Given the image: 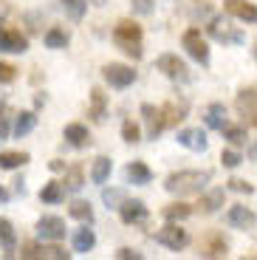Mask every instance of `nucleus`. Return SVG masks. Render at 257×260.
<instances>
[{
    "instance_id": "f257e3e1",
    "label": "nucleus",
    "mask_w": 257,
    "mask_h": 260,
    "mask_svg": "<svg viewBox=\"0 0 257 260\" xmlns=\"http://www.w3.org/2000/svg\"><path fill=\"white\" fill-rule=\"evenodd\" d=\"M212 173L209 170H178V173H170L164 189L173 195H195L209 184Z\"/></svg>"
},
{
    "instance_id": "f03ea898",
    "label": "nucleus",
    "mask_w": 257,
    "mask_h": 260,
    "mask_svg": "<svg viewBox=\"0 0 257 260\" xmlns=\"http://www.w3.org/2000/svg\"><path fill=\"white\" fill-rule=\"evenodd\" d=\"M113 43L127 57L142 59V26L139 23H133V20H119L113 28Z\"/></svg>"
},
{
    "instance_id": "7ed1b4c3",
    "label": "nucleus",
    "mask_w": 257,
    "mask_h": 260,
    "mask_svg": "<svg viewBox=\"0 0 257 260\" xmlns=\"http://www.w3.org/2000/svg\"><path fill=\"white\" fill-rule=\"evenodd\" d=\"M155 68H158L167 79H173V82H181V85L189 82V68H186V62L178 54H161V57L155 59Z\"/></svg>"
},
{
    "instance_id": "20e7f679",
    "label": "nucleus",
    "mask_w": 257,
    "mask_h": 260,
    "mask_svg": "<svg viewBox=\"0 0 257 260\" xmlns=\"http://www.w3.org/2000/svg\"><path fill=\"white\" fill-rule=\"evenodd\" d=\"M181 43H184L186 54H189L195 62H201V65L209 62V46H206V40H204V34H201V28H186L184 37H181Z\"/></svg>"
},
{
    "instance_id": "39448f33",
    "label": "nucleus",
    "mask_w": 257,
    "mask_h": 260,
    "mask_svg": "<svg viewBox=\"0 0 257 260\" xmlns=\"http://www.w3.org/2000/svg\"><path fill=\"white\" fill-rule=\"evenodd\" d=\"M102 77H105V82L110 85V88H127V85H133V79H136V71L130 68V65H122V62H110V65H105L102 68Z\"/></svg>"
},
{
    "instance_id": "423d86ee",
    "label": "nucleus",
    "mask_w": 257,
    "mask_h": 260,
    "mask_svg": "<svg viewBox=\"0 0 257 260\" xmlns=\"http://www.w3.org/2000/svg\"><path fill=\"white\" fill-rule=\"evenodd\" d=\"M155 243H161V246L173 249V252H181V249L189 243V235H186V229L175 226V223L170 221L164 229H158V232H155Z\"/></svg>"
},
{
    "instance_id": "0eeeda50",
    "label": "nucleus",
    "mask_w": 257,
    "mask_h": 260,
    "mask_svg": "<svg viewBox=\"0 0 257 260\" xmlns=\"http://www.w3.org/2000/svg\"><path fill=\"white\" fill-rule=\"evenodd\" d=\"M37 235L43 238V241H62L65 238V221L62 218H57V215H43L37 221Z\"/></svg>"
},
{
    "instance_id": "6e6552de",
    "label": "nucleus",
    "mask_w": 257,
    "mask_h": 260,
    "mask_svg": "<svg viewBox=\"0 0 257 260\" xmlns=\"http://www.w3.org/2000/svg\"><path fill=\"white\" fill-rule=\"evenodd\" d=\"M226 252H229V243H226L223 235H218V232H209L198 241L201 257H226Z\"/></svg>"
},
{
    "instance_id": "1a4fd4ad",
    "label": "nucleus",
    "mask_w": 257,
    "mask_h": 260,
    "mask_svg": "<svg viewBox=\"0 0 257 260\" xmlns=\"http://www.w3.org/2000/svg\"><path fill=\"white\" fill-rule=\"evenodd\" d=\"M209 34H212L218 43H232V46H240L243 43V31H238V28H232L229 23H226L223 17H215L212 23H209Z\"/></svg>"
},
{
    "instance_id": "9d476101",
    "label": "nucleus",
    "mask_w": 257,
    "mask_h": 260,
    "mask_svg": "<svg viewBox=\"0 0 257 260\" xmlns=\"http://www.w3.org/2000/svg\"><path fill=\"white\" fill-rule=\"evenodd\" d=\"M142 119H144V124H147V139H153V142L161 136V130L167 127L164 111L155 108V105H142Z\"/></svg>"
},
{
    "instance_id": "9b49d317",
    "label": "nucleus",
    "mask_w": 257,
    "mask_h": 260,
    "mask_svg": "<svg viewBox=\"0 0 257 260\" xmlns=\"http://www.w3.org/2000/svg\"><path fill=\"white\" fill-rule=\"evenodd\" d=\"M226 223L235 226V229H254L257 215L251 212L249 207H243V204H235V207H229V212H226Z\"/></svg>"
},
{
    "instance_id": "f8f14e48",
    "label": "nucleus",
    "mask_w": 257,
    "mask_h": 260,
    "mask_svg": "<svg viewBox=\"0 0 257 260\" xmlns=\"http://www.w3.org/2000/svg\"><path fill=\"white\" fill-rule=\"evenodd\" d=\"M223 9H226V14L238 17L240 23H257V6L249 3V0H226Z\"/></svg>"
},
{
    "instance_id": "ddd939ff",
    "label": "nucleus",
    "mask_w": 257,
    "mask_h": 260,
    "mask_svg": "<svg viewBox=\"0 0 257 260\" xmlns=\"http://www.w3.org/2000/svg\"><path fill=\"white\" fill-rule=\"evenodd\" d=\"M161 111H164V122H167V127H178V122H184L186 113H189V102H186V99H170Z\"/></svg>"
},
{
    "instance_id": "4468645a",
    "label": "nucleus",
    "mask_w": 257,
    "mask_h": 260,
    "mask_svg": "<svg viewBox=\"0 0 257 260\" xmlns=\"http://www.w3.org/2000/svg\"><path fill=\"white\" fill-rule=\"evenodd\" d=\"M178 144H184L186 150H195V153H204L206 133L201 127H184V130H178Z\"/></svg>"
},
{
    "instance_id": "2eb2a0df",
    "label": "nucleus",
    "mask_w": 257,
    "mask_h": 260,
    "mask_svg": "<svg viewBox=\"0 0 257 260\" xmlns=\"http://www.w3.org/2000/svg\"><path fill=\"white\" fill-rule=\"evenodd\" d=\"M26 48H28V40L23 37V34L14 31V28H3V34H0V51L23 54Z\"/></svg>"
},
{
    "instance_id": "dca6fc26",
    "label": "nucleus",
    "mask_w": 257,
    "mask_h": 260,
    "mask_svg": "<svg viewBox=\"0 0 257 260\" xmlns=\"http://www.w3.org/2000/svg\"><path fill=\"white\" fill-rule=\"evenodd\" d=\"M88 116L97 124H102L108 119V96H105L102 88H93L90 91V105H88Z\"/></svg>"
},
{
    "instance_id": "f3484780",
    "label": "nucleus",
    "mask_w": 257,
    "mask_h": 260,
    "mask_svg": "<svg viewBox=\"0 0 257 260\" xmlns=\"http://www.w3.org/2000/svg\"><path fill=\"white\" fill-rule=\"evenodd\" d=\"M235 105L243 116H251V124H257V88H243L235 99Z\"/></svg>"
},
{
    "instance_id": "a211bd4d",
    "label": "nucleus",
    "mask_w": 257,
    "mask_h": 260,
    "mask_svg": "<svg viewBox=\"0 0 257 260\" xmlns=\"http://www.w3.org/2000/svg\"><path fill=\"white\" fill-rule=\"evenodd\" d=\"M223 201H226V189L215 187V189H209V192H204V195H201L198 209H201L204 215H212V212H218V209L223 207Z\"/></svg>"
},
{
    "instance_id": "6ab92c4d",
    "label": "nucleus",
    "mask_w": 257,
    "mask_h": 260,
    "mask_svg": "<svg viewBox=\"0 0 257 260\" xmlns=\"http://www.w3.org/2000/svg\"><path fill=\"white\" fill-rule=\"evenodd\" d=\"M124 178H127L130 184H136V187H142V184L153 181V170H150L144 161H130L127 170H124Z\"/></svg>"
},
{
    "instance_id": "aec40b11",
    "label": "nucleus",
    "mask_w": 257,
    "mask_h": 260,
    "mask_svg": "<svg viewBox=\"0 0 257 260\" xmlns=\"http://www.w3.org/2000/svg\"><path fill=\"white\" fill-rule=\"evenodd\" d=\"M119 215L124 223H142L147 218V207H144V201H124L119 207Z\"/></svg>"
},
{
    "instance_id": "412c9836",
    "label": "nucleus",
    "mask_w": 257,
    "mask_h": 260,
    "mask_svg": "<svg viewBox=\"0 0 257 260\" xmlns=\"http://www.w3.org/2000/svg\"><path fill=\"white\" fill-rule=\"evenodd\" d=\"M65 139H68V144H74V147H88V144H90L88 127H85V124H79V122L65 124Z\"/></svg>"
},
{
    "instance_id": "4be33fe9",
    "label": "nucleus",
    "mask_w": 257,
    "mask_h": 260,
    "mask_svg": "<svg viewBox=\"0 0 257 260\" xmlns=\"http://www.w3.org/2000/svg\"><path fill=\"white\" fill-rule=\"evenodd\" d=\"M204 122H206V127H212V130H223L226 127V108L220 102H212L206 108Z\"/></svg>"
},
{
    "instance_id": "5701e85b",
    "label": "nucleus",
    "mask_w": 257,
    "mask_h": 260,
    "mask_svg": "<svg viewBox=\"0 0 257 260\" xmlns=\"http://www.w3.org/2000/svg\"><path fill=\"white\" fill-rule=\"evenodd\" d=\"M93 246H97V235H93V229H88V226L77 229V235H74V252L88 254Z\"/></svg>"
},
{
    "instance_id": "b1692460",
    "label": "nucleus",
    "mask_w": 257,
    "mask_h": 260,
    "mask_svg": "<svg viewBox=\"0 0 257 260\" xmlns=\"http://www.w3.org/2000/svg\"><path fill=\"white\" fill-rule=\"evenodd\" d=\"M0 243L6 249V257H14V243H17V235H14V226L12 221L0 218Z\"/></svg>"
},
{
    "instance_id": "393cba45",
    "label": "nucleus",
    "mask_w": 257,
    "mask_h": 260,
    "mask_svg": "<svg viewBox=\"0 0 257 260\" xmlns=\"http://www.w3.org/2000/svg\"><path fill=\"white\" fill-rule=\"evenodd\" d=\"M62 198H65L62 181H48L43 189H40V201H43V204H59Z\"/></svg>"
},
{
    "instance_id": "a878e982",
    "label": "nucleus",
    "mask_w": 257,
    "mask_h": 260,
    "mask_svg": "<svg viewBox=\"0 0 257 260\" xmlns=\"http://www.w3.org/2000/svg\"><path fill=\"white\" fill-rule=\"evenodd\" d=\"M28 161V153L23 150H6V153H0V170H17Z\"/></svg>"
},
{
    "instance_id": "bb28decb",
    "label": "nucleus",
    "mask_w": 257,
    "mask_h": 260,
    "mask_svg": "<svg viewBox=\"0 0 257 260\" xmlns=\"http://www.w3.org/2000/svg\"><path fill=\"white\" fill-rule=\"evenodd\" d=\"M34 124H37V113L34 111H23V113H17V122H14V136H28L34 130Z\"/></svg>"
},
{
    "instance_id": "cd10ccee",
    "label": "nucleus",
    "mask_w": 257,
    "mask_h": 260,
    "mask_svg": "<svg viewBox=\"0 0 257 260\" xmlns=\"http://www.w3.org/2000/svg\"><path fill=\"white\" fill-rule=\"evenodd\" d=\"M110 170H113V164H110L108 156H99L97 161H93V167H90V181L93 184H105L110 176Z\"/></svg>"
},
{
    "instance_id": "c85d7f7f",
    "label": "nucleus",
    "mask_w": 257,
    "mask_h": 260,
    "mask_svg": "<svg viewBox=\"0 0 257 260\" xmlns=\"http://www.w3.org/2000/svg\"><path fill=\"white\" fill-rule=\"evenodd\" d=\"M161 215H164L167 221H184V218L192 215V207L184 204V201H175V204H167V207L161 209Z\"/></svg>"
},
{
    "instance_id": "c756f323",
    "label": "nucleus",
    "mask_w": 257,
    "mask_h": 260,
    "mask_svg": "<svg viewBox=\"0 0 257 260\" xmlns=\"http://www.w3.org/2000/svg\"><path fill=\"white\" fill-rule=\"evenodd\" d=\"M85 184V176H82V167H71V170H65V178H62V187L65 192H79Z\"/></svg>"
},
{
    "instance_id": "7c9ffc66",
    "label": "nucleus",
    "mask_w": 257,
    "mask_h": 260,
    "mask_svg": "<svg viewBox=\"0 0 257 260\" xmlns=\"http://www.w3.org/2000/svg\"><path fill=\"white\" fill-rule=\"evenodd\" d=\"M68 31H65V28H48V31H45V46L48 48H54V51H59V48H65L68 46Z\"/></svg>"
},
{
    "instance_id": "2f4dec72",
    "label": "nucleus",
    "mask_w": 257,
    "mask_h": 260,
    "mask_svg": "<svg viewBox=\"0 0 257 260\" xmlns=\"http://www.w3.org/2000/svg\"><path fill=\"white\" fill-rule=\"evenodd\" d=\"M68 212H71V218H77V221H82V223H93V209H90L88 201H74L71 207H68Z\"/></svg>"
},
{
    "instance_id": "473e14b6",
    "label": "nucleus",
    "mask_w": 257,
    "mask_h": 260,
    "mask_svg": "<svg viewBox=\"0 0 257 260\" xmlns=\"http://www.w3.org/2000/svg\"><path fill=\"white\" fill-rule=\"evenodd\" d=\"M223 139L229 144H235V147H243L249 136H246V127H240V124H226V127H223Z\"/></svg>"
},
{
    "instance_id": "72a5a7b5",
    "label": "nucleus",
    "mask_w": 257,
    "mask_h": 260,
    "mask_svg": "<svg viewBox=\"0 0 257 260\" xmlns=\"http://www.w3.org/2000/svg\"><path fill=\"white\" fill-rule=\"evenodd\" d=\"M59 3H62L65 14H68L74 23H79V20L85 17V9H88V3H85V0H59Z\"/></svg>"
},
{
    "instance_id": "f704fd0d",
    "label": "nucleus",
    "mask_w": 257,
    "mask_h": 260,
    "mask_svg": "<svg viewBox=\"0 0 257 260\" xmlns=\"http://www.w3.org/2000/svg\"><path fill=\"white\" fill-rule=\"evenodd\" d=\"M102 201L108 204V209H119L124 201H127V198H124V189H105Z\"/></svg>"
},
{
    "instance_id": "c9c22d12",
    "label": "nucleus",
    "mask_w": 257,
    "mask_h": 260,
    "mask_svg": "<svg viewBox=\"0 0 257 260\" xmlns=\"http://www.w3.org/2000/svg\"><path fill=\"white\" fill-rule=\"evenodd\" d=\"M71 252H65L62 246H43L40 249V260H68Z\"/></svg>"
},
{
    "instance_id": "e433bc0d",
    "label": "nucleus",
    "mask_w": 257,
    "mask_h": 260,
    "mask_svg": "<svg viewBox=\"0 0 257 260\" xmlns=\"http://www.w3.org/2000/svg\"><path fill=\"white\" fill-rule=\"evenodd\" d=\"M122 139H124L127 144H136V142H139V124L127 119V122L122 124Z\"/></svg>"
},
{
    "instance_id": "4c0bfd02",
    "label": "nucleus",
    "mask_w": 257,
    "mask_h": 260,
    "mask_svg": "<svg viewBox=\"0 0 257 260\" xmlns=\"http://www.w3.org/2000/svg\"><path fill=\"white\" fill-rule=\"evenodd\" d=\"M220 161H223V167L235 170L240 161H243V156H240L238 150H223V153H220Z\"/></svg>"
},
{
    "instance_id": "58836bf2",
    "label": "nucleus",
    "mask_w": 257,
    "mask_h": 260,
    "mask_svg": "<svg viewBox=\"0 0 257 260\" xmlns=\"http://www.w3.org/2000/svg\"><path fill=\"white\" fill-rule=\"evenodd\" d=\"M14 79H17V68L9 65V62H0V85H9V82H14Z\"/></svg>"
},
{
    "instance_id": "ea45409f",
    "label": "nucleus",
    "mask_w": 257,
    "mask_h": 260,
    "mask_svg": "<svg viewBox=\"0 0 257 260\" xmlns=\"http://www.w3.org/2000/svg\"><path fill=\"white\" fill-rule=\"evenodd\" d=\"M130 9H133L136 14H153L155 3L153 0H130Z\"/></svg>"
},
{
    "instance_id": "a19ab883",
    "label": "nucleus",
    "mask_w": 257,
    "mask_h": 260,
    "mask_svg": "<svg viewBox=\"0 0 257 260\" xmlns=\"http://www.w3.org/2000/svg\"><path fill=\"white\" fill-rule=\"evenodd\" d=\"M226 184H229V189H235V192H246V195L254 192V187H251L249 181H243V178H232V181H226Z\"/></svg>"
},
{
    "instance_id": "79ce46f5",
    "label": "nucleus",
    "mask_w": 257,
    "mask_h": 260,
    "mask_svg": "<svg viewBox=\"0 0 257 260\" xmlns=\"http://www.w3.org/2000/svg\"><path fill=\"white\" fill-rule=\"evenodd\" d=\"M116 257H119V260H142V252H133V249L122 246L119 252H116Z\"/></svg>"
},
{
    "instance_id": "37998d69",
    "label": "nucleus",
    "mask_w": 257,
    "mask_h": 260,
    "mask_svg": "<svg viewBox=\"0 0 257 260\" xmlns=\"http://www.w3.org/2000/svg\"><path fill=\"white\" fill-rule=\"evenodd\" d=\"M3 113H6V105L0 102V139L9 136V116H3Z\"/></svg>"
},
{
    "instance_id": "c03bdc74",
    "label": "nucleus",
    "mask_w": 257,
    "mask_h": 260,
    "mask_svg": "<svg viewBox=\"0 0 257 260\" xmlns=\"http://www.w3.org/2000/svg\"><path fill=\"white\" fill-rule=\"evenodd\" d=\"M48 167H51L54 173H65V164H62V161H51V164H48Z\"/></svg>"
},
{
    "instance_id": "a18cd8bd",
    "label": "nucleus",
    "mask_w": 257,
    "mask_h": 260,
    "mask_svg": "<svg viewBox=\"0 0 257 260\" xmlns=\"http://www.w3.org/2000/svg\"><path fill=\"white\" fill-rule=\"evenodd\" d=\"M6 201H9V192H6L3 187H0V204H6Z\"/></svg>"
},
{
    "instance_id": "49530a36",
    "label": "nucleus",
    "mask_w": 257,
    "mask_h": 260,
    "mask_svg": "<svg viewBox=\"0 0 257 260\" xmlns=\"http://www.w3.org/2000/svg\"><path fill=\"white\" fill-rule=\"evenodd\" d=\"M249 156H251V158H257V142L251 144V150H249Z\"/></svg>"
},
{
    "instance_id": "de8ad7c7",
    "label": "nucleus",
    "mask_w": 257,
    "mask_h": 260,
    "mask_svg": "<svg viewBox=\"0 0 257 260\" xmlns=\"http://www.w3.org/2000/svg\"><path fill=\"white\" fill-rule=\"evenodd\" d=\"M88 3H93V6H105L108 0H88Z\"/></svg>"
},
{
    "instance_id": "09e8293b",
    "label": "nucleus",
    "mask_w": 257,
    "mask_h": 260,
    "mask_svg": "<svg viewBox=\"0 0 257 260\" xmlns=\"http://www.w3.org/2000/svg\"><path fill=\"white\" fill-rule=\"evenodd\" d=\"M254 57H257V48H254Z\"/></svg>"
},
{
    "instance_id": "8fccbe9b",
    "label": "nucleus",
    "mask_w": 257,
    "mask_h": 260,
    "mask_svg": "<svg viewBox=\"0 0 257 260\" xmlns=\"http://www.w3.org/2000/svg\"><path fill=\"white\" fill-rule=\"evenodd\" d=\"M0 34H3V28H0Z\"/></svg>"
}]
</instances>
